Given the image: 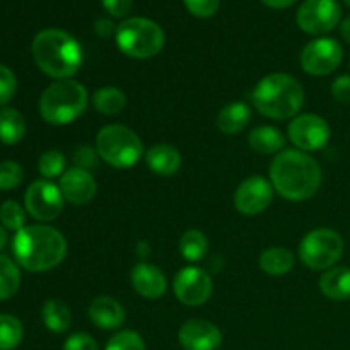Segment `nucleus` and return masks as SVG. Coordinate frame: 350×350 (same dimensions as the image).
<instances>
[{"label": "nucleus", "instance_id": "1", "mask_svg": "<svg viewBox=\"0 0 350 350\" xmlns=\"http://www.w3.org/2000/svg\"><path fill=\"white\" fill-rule=\"evenodd\" d=\"M323 173L314 157L299 149H284L270 164V183L291 202L310 200L320 190Z\"/></svg>", "mask_w": 350, "mask_h": 350}, {"label": "nucleus", "instance_id": "2", "mask_svg": "<svg viewBox=\"0 0 350 350\" xmlns=\"http://www.w3.org/2000/svg\"><path fill=\"white\" fill-rule=\"evenodd\" d=\"M14 256L27 272H46L64 262L67 239L50 226H24L16 232L12 243Z\"/></svg>", "mask_w": 350, "mask_h": 350}, {"label": "nucleus", "instance_id": "3", "mask_svg": "<svg viewBox=\"0 0 350 350\" xmlns=\"http://www.w3.org/2000/svg\"><path fill=\"white\" fill-rule=\"evenodd\" d=\"M31 51L40 70L57 81L72 79L81 70L82 48L67 31H41L34 36Z\"/></svg>", "mask_w": 350, "mask_h": 350}, {"label": "nucleus", "instance_id": "4", "mask_svg": "<svg viewBox=\"0 0 350 350\" xmlns=\"http://www.w3.org/2000/svg\"><path fill=\"white\" fill-rule=\"evenodd\" d=\"M252 101L260 115L267 118H294L304 105V88L293 75L277 72L258 81L253 88Z\"/></svg>", "mask_w": 350, "mask_h": 350}, {"label": "nucleus", "instance_id": "5", "mask_svg": "<svg viewBox=\"0 0 350 350\" xmlns=\"http://www.w3.org/2000/svg\"><path fill=\"white\" fill-rule=\"evenodd\" d=\"M89 105V92L81 82L62 79L48 85L40 98V113L50 125L75 122Z\"/></svg>", "mask_w": 350, "mask_h": 350}, {"label": "nucleus", "instance_id": "6", "mask_svg": "<svg viewBox=\"0 0 350 350\" xmlns=\"http://www.w3.org/2000/svg\"><path fill=\"white\" fill-rule=\"evenodd\" d=\"M116 46L126 57L147 60L163 51L166 36L163 27L146 17H130L118 26L115 34Z\"/></svg>", "mask_w": 350, "mask_h": 350}, {"label": "nucleus", "instance_id": "7", "mask_svg": "<svg viewBox=\"0 0 350 350\" xmlns=\"http://www.w3.org/2000/svg\"><path fill=\"white\" fill-rule=\"evenodd\" d=\"M94 147L99 159L116 170H129L144 156V144L140 137L132 129L118 123L103 126L96 135Z\"/></svg>", "mask_w": 350, "mask_h": 350}, {"label": "nucleus", "instance_id": "8", "mask_svg": "<svg viewBox=\"0 0 350 350\" xmlns=\"http://www.w3.org/2000/svg\"><path fill=\"white\" fill-rule=\"evenodd\" d=\"M344 239L335 229L318 228L308 232L299 245V258L308 269L325 272L340 260Z\"/></svg>", "mask_w": 350, "mask_h": 350}, {"label": "nucleus", "instance_id": "9", "mask_svg": "<svg viewBox=\"0 0 350 350\" xmlns=\"http://www.w3.org/2000/svg\"><path fill=\"white\" fill-rule=\"evenodd\" d=\"M287 135H289L291 142L296 146V149L313 152V150H320L327 146L332 130L327 120L321 118L320 115L303 113L291 120L289 126H287Z\"/></svg>", "mask_w": 350, "mask_h": 350}, {"label": "nucleus", "instance_id": "10", "mask_svg": "<svg viewBox=\"0 0 350 350\" xmlns=\"http://www.w3.org/2000/svg\"><path fill=\"white\" fill-rule=\"evenodd\" d=\"M344 58L340 43L334 38H318L308 43L301 51V67L306 74L321 77L337 70Z\"/></svg>", "mask_w": 350, "mask_h": 350}, {"label": "nucleus", "instance_id": "11", "mask_svg": "<svg viewBox=\"0 0 350 350\" xmlns=\"http://www.w3.org/2000/svg\"><path fill=\"white\" fill-rule=\"evenodd\" d=\"M64 195L58 185L50 180H38L26 190L24 204L31 217L36 221H55L64 208Z\"/></svg>", "mask_w": 350, "mask_h": 350}, {"label": "nucleus", "instance_id": "12", "mask_svg": "<svg viewBox=\"0 0 350 350\" xmlns=\"http://www.w3.org/2000/svg\"><path fill=\"white\" fill-rule=\"evenodd\" d=\"M342 9L337 0H304L297 10V26L306 34L330 33L340 23Z\"/></svg>", "mask_w": 350, "mask_h": 350}, {"label": "nucleus", "instance_id": "13", "mask_svg": "<svg viewBox=\"0 0 350 350\" xmlns=\"http://www.w3.org/2000/svg\"><path fill=\"white\" fill-rule=\"evenodd\" d=\"M174 296L187 306H202L207 303L214 291V282L208 272L200 267L188 265L176 273L173 280Z\"/></svg>", "mask_w": 350, "mask_h": 350}, {"label": "nucleus", "instance_id": "14", "mask_svg": "<svg viewBox=\"0 0 350 350\" xmlns=\"http://www.w3.org/2000/svg\"><path fill=\"white\" fill-rule=\"evenodd\" d=\"M273 187L267 178L250 176L239 183L234 193V207L243 215H258L270 207Z\"/></svg>", "mask_w": 350, "mask_h": 350}, {"label": "nucleus", "instance_id": "15", "mask_svg": "<svg viewBox=\"0 0 350 350\" xmlns=\"http://www.w3.org/2000/svg\"><path fill=\"white\" fill-rule=\"evenodd\" d=\"M178 340L185 350H217L222 344V334L212 321L193 318L180 328Z\"/></svg>", "mask_w": 350, "mask_h": 350}, {"label": "nucleus", "instance_id": "16", "mask_svg": "<svg viewBox=\"0 0 350 350\" xmlns=\"http://www.w3.org/2000/svg\"><path fill=\"white\" fill-rule=\"evenodd\" d=\"M65 200L72 205H85L94 198L98 185L94 176L82 167H70L60 176L58 183Z\"/></svg>", "mask_w": 350, "mask_h": 350}, {"label": "nucleus", "instance_id": "17", "mask_svg": "<svg viewBox=\"0 0 350 350\" xmlns=\"http://www.w3.org/2000/svg\"><path fill=\"white\" fill-rule=\"evenodd\" d=\"M130 282L135 293L146 299H159L167 289L166 277L161 272V269L147 262H140L133 267L130 273Z\"/></svg>", "mask_w": 350, "mask_h": 350}, {"label": "nucleus", "instance_id": "18", "mask_svg": "<svg viewBox=\"0 0 350 350\" xmlns=\"http://www.w3.org/2000/svg\"><path fill=\"white\" fill-rule=\"evenodd\" d=\"M88 314L92 323L101 330H116L125 323V310L115 297L109 296H99L92 299Z\"/></svg>", "mask_w": 350, "mask_h": 350}, {"label": "nucleus", "instance_id": "19", "mask_svg": "<svg viewBox=\"0 0 350 350\" xmlns=\"http://www.w3.org/2000/svg\"><path fill=\"white\" fill-rule=\"evenodd\" d=\"M147 167L157 176H173L181 167V154L171 144H156L146 154Z\"/></svg>", "mask_w": 350, "mask_h": 350}, {"label": "nucleus", "instance_id": "20", "mask_svg": "<svg viewBox=\"0 0 350 350\" xmlns=\"http://www.w3.org/2000/svg\"><path fill=\"white\" fill-rule=\"evenodd\" d=\"M250 122H252V108L243 101L226 105L215 118V125L226 135H236L243 132Z\"/></svg>", "mask_w": 350, "mask_h": 350}, {"label": "nucleus", "instance_id": "21", "mask_svg": "<svg viewBox=\"0 0 350 350\" xmlns=\"http://www.w3.org/2000/svg\"><path fill=\"white\" fill-rule=\"evenodd\" d=\"M320 291L332 301L350 299V269L349 267H332L320 277Z\"/></svg>", "mask_w": 350, "mask_h": 350}, {"label": "nucleus", "instance_id": "22", "mask_svg": "<svg viewBox=\"0 0 350 350\" xmlns=\"http://www.w3.org/2000/svg\"><path fill=\"white\" fill-rule=\"evenodd\" d=\"M248 144L255 152L270 156V154L282 152L284 146H286V137L277 126L262 125L250 132Z\"/></svg>", "mask_w": 350, "mask_h": 350}, {"label": "nucleus", "instance_id": "23", "mask_svg": "<svg viewBox=\"0 0 350 350\" xmlns=\"http://www.w3.org/2000/svg\"><path fill=\"white\" fill-rule=\"evenodd\" d=\"M260 269L267 273V275L272 277H280L289 273L294 269V258L293 253L286 248H280V246H272V248H267L265 252L260 255L258 258Z\"/></svg>", "mask_w": 350, "mask_h": 350}, {"label": "nucleus", "instance_id": "24", "mask_svg": "<svg viewBox=\"0 0 350 350\" xmlns=\"http://www.w3.org/2000/svg\"><path fill=\"white\" fill-rule=\"evenodd\" d=\"M41 318L44 327L53 334H64L72 323L70 308L60 299H48L41 308Z\"/></svg>", "mask_w": 350, "mask_h": 350}, {"label": "nucleus", "instance_id": "25", "mask_svg": "<svg viewBox=\"0 0 350 350\" xmlns=\"http://www.w3.org/2000/svg\"><path fill=\"white\" fill-rule=\"evenodd\" d=\"M92 106L98 113L106 116H115L125 109L126 96L122 89L118 88H101L92 94L91 98Z\"/></svg>", "mask_w": 350, "mask_h": 350}, {"label": "nucleus", "instance_id": "26", "mask_svg": "<svg viewBox=\"0 0 350 350\" xmlns=\"http://www.w3.org/2000/svg\"><path fill=\"white\" fill-rule=\"evenodd\" d=\"M26 133V120L17 109H0V142L12 146L17 144Z\"/></svg>", "mask_w": 350, "mask_h": 350}, {"label": "nucleus", "instance_id": "27", "mask_svg": "<svg viewBox=\"0 0 350 350\" xmlns=\"http://www.w3.org/2000/svg\"><path fill=\"white\" fill-rule=\"evenodd\" d=\"M180 248L181 256H183L187 262L190 263H197L200 260L205 258L208 252V239L207 236L204 234L202 231L198 229H188L181 234L180 238Z\"/></svg>", "mask_w": 350, "mask_h": 350}, {"label": "nucleus", "instance_id": "28", "mask_svg": "<svg viewBox=\"0 0 350 350\" xmlns=\"http://www.w3.org/2000/svg\"><path fill=\"white\" fill-rule=\"evenodd\" d=\"M21 286V272L16 263L7 256H0V301H5L17 293Z\"/></svg>", "mask_w": 350, "mask_h": 350}, {"label": "nucleus", "instance_id": "29", "mask_svg": "<svg viewBox=\"0 0 350 350\" xmlns=\"http://www.w3.org/2000/svg\"><path fill=\"white\" fill-rule=\"evenodd\" d=\"M23 323L12 314H0V350H12L23 340Z\"/></svg>", "mask_w": 350, "mask_h": 350}, {"label": "nucleus", "instance_id": "30", "mask_svg": "<svg viewBox=\"0 0 350 350\" xmlns=\"http://www.w3.org/2000/svg\"><path fill=\"white\" fill-rule=\"evenodd\" d=\"M38 170L44 180H53V178L62 176L65 173V156L57 149H50L41 154L38 161Z\"/></svg>", "mask_w": 350, "mask_h": 350}, {"label": "nucleus", "instance_id": "31", "mask_svg": "<svg viewBox=\"0 0 350 350\" xmlns=\"http://www.w3.org/2000/svg\"><path fill=\"white\" fill-rule=\"evenodd\" d=\"M0 221L10 231H21L26 224V211L17 202L7 200L0 207Z\"/></svg>", "mask_w": 350, "mask_h": 350}, {"label": "nucleus", "instance_id": "32", "mask_svg": "<svg viewBox=\"0 0 350 350\" xmlns=\"http://www.w3.org/2000/svg\"><path fill=\"white\" fill-rule=\"evenodd\" d=\"M105 350H146V342L133 330H122L109 338Z\"/></svg>", "mask_w": 350, "mask_h": 350}, {"label": "nucleus", "instance_id": "33", "mask_svg": "<svg viewBox=\"0 0 350 350\" xmlns=\"http://www.w3.org/2000/svg\"><path fill=\"white\" fill-rule=\"evenodd\" d=\"M23 181V167L16 161L0 163V190L9 191L19 187Z\"/></svg>", "mask_w": 350, "mask_h": 350}, {"label": "nucleus", "instance_id": "34", "mask_svg": "<svg viewBox=\"0 0 350 350\" xmlns=\"http://www.w3.org/2000/svg\"><path fill=\"white\" fill-rule=\"evenodd\" d=\"M188 12L200 19H208L219 10L221 0H183Z\"/></svg>", "mask_w": 350, "mask_h": 350}, {"label": "nucleus", "instance_id": "35", "mask_svg": "<svg viewBox=\"0 0 350 350\" xmlns=\"http://www.w3.org/2000/svg\"><path fill=\"white\" fill-rule=\"evenodd\" d=\"M17 89V79L5 65H0V106L7 105L14 98Z\"/></svg>", "mask_w": 350, "mask_h": 350}, {"label": "nucleus", "instance_id": "36", "mask_svg": "<svg viewBox=\"0 0 350 350\" xmlns=\"http://www.w3.org/2000/svg\"><path fill=\"white\" fill-rule=\"evenodd\" d=\"M98 150L96 147L91 146H79L77 149L74 150V163L75 167H82V170H91L98 164Z\"/></svg>", "mask_w": 350, "mask_h": 350}, {"label": "nucleus", "instance_id": "37", "mask_svg": "<svg viewBox=\"0 0 350 350\" xmlns=\"http://www.w3.org/2000/svg\"><path fill=\"white\" fill-rule=\"evenodd\" d=\"M64 350H99L98 344H96L94 338L89 334L84 332H77V334H72L70 337L65 340Z\"/></svg>", "mask_w": 350, "mask_h": 350}, {"label": "nucleus", "instance_id": "38", "mask_svg": "<svg viewBox=\"0 0 350 350\" xmlns=\"http://www.w3.org/2000/svg\"><path fill=\"white\" fill-rule=\"evenodd\" d=\"M332 94L337 101L349 103L350 101V75H340L332 84Z\"/></svg>", "mask_w": 350, "mask_h": 350}, {"label": "nucleus", "instance_id": "39", "mask_svg": "<svg viewBox=\"0 0 350 350\" xmlns=\"http://www.w3.org/2000/svg\"><path fill=\"white\" fill-rule=\"evenodd\" d=\"M133 5V0H103V7L111 17H125Z\"/></svg>", "mask_w": 350, "mask_h": 350}, {"label": "nucleus", "instance_id": "40", "mask_svg": "<svg viewBox=\"0 0 350 350\" xmlns=\"http://www.w3.org/2000/svg\"><path fill=\"white\" fill-rule=\"evenodd\" d=\"M92 27H94L96 34H98V36H101V38L115 36L116 29H118V26H115V24H113L111 21H108V19H98Z\"/></svg>", "mask_w": 350, "mask_h": 350}, {"label": "nucleus", "instance_id": "41", "mask_svg": "<svg viewBox=\"0 0 350 350\" xmlns=\"http://www.w3.org/2000/svg\"><path fill=\"white\" fill-rule=\"evenodd\" d=\"M262 2L270 9H286V7L293 5L296 0H262Z\"/></svg>", "mask_w": 350, "mask_h": 350}, {"label": "nucleus", "instance_id": "42", "mask_svg": "<svg viewBox=\"0 0 350 350\" xmlns=\"http://www.w3.org/2000/svg\"><path fill=\"white\" fill-rule=\"evenodd\" d=\"M340 33H342V36H344V40L347 41V43H350V16L347 17V19L342 21Z\"/></svg>", "mask_w": 350, "mask_h": 350}, {"label": "nucleus", "instance_id": "43", "mask_svg": "<svg viewBox=\"0 0 350 350\" xmlns=\"http://www.w3.org/2000/svg\"><path fill=\"white\" fill-rule=\"evenodd\" d=\"M5 243H7V232L3 231V228H0V250L5 246Z\"/></svg>", "mask_w": 350, "mask_h": 350}, {"label": "nucleus", "instance_id": "44", "mask_svg": "<svg viewBox=\"0 0 350 350\" xmlns=\"http://www.w3.org/2000/svg\"><path fill=\"white\" fill-rule=\"evenodd\" d=\"M344 2H345V3H347V5L350 7V0H344Z\"/></svg>", "mask_w": 350, "mask_h": 350}]
</instances>
